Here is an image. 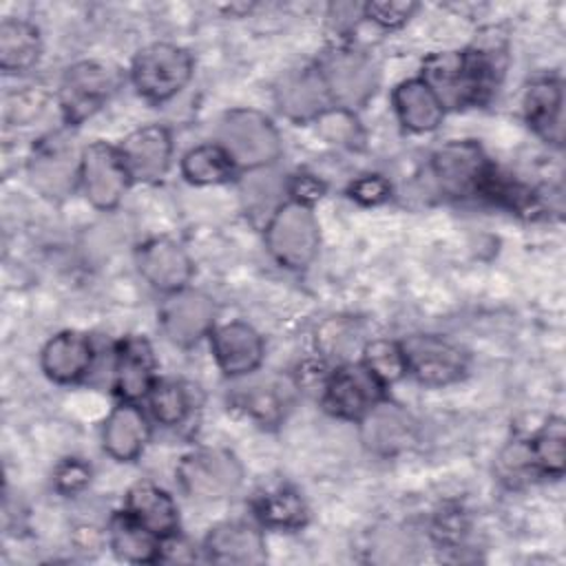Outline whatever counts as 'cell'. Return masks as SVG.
<instances>
[{
    "mask_svg": "<svg viewBox=\"0 0 566 566\" xmlns=\"http://www.w3.org/2000/svg\"><path fill=\"white\" fill-rule=\"evenodd\" d=\"M422 80L442 106L482 104L495 86V64L484 51H442L422 64Z\"/></svg>",
    "mask_w": 566,
    "mask_h": 566,
    "instance_id": "6da1fadb",
    "label": "cell"
},
{
    "mask_svg": "<svg viewBox=\"0 0 566 566\" xmlns=\"http://www.w3.org/2000/svg\"><path fill=\"white\" fill-rule=\"evenodd\" d=\"M265 243L270 254L285 268H307L321 243L316 217L307 203L287 201L281 203L265 226Z\"/></svg>",
    "mask_w": 566,
    "mask_h": 566,
    "instance_id": "7a4b0ae2",
    "label": "cell"
},
{
    "mask_svg": "<svg viewBox=\"0 0 566 566\" xmlns=\"http://www.w3.org/2000/svg\"><path fill=\"white\" fill-rule=\"evenodd\" d=\"M130 77L142 97L148 102H166L190 82L192 55L177 44H148L135 55Z\"/></svg>",
    "mask_w": 566,
    "mask_h": 566,
    "instance_id": "3957f363",
    "label": "cell"
},
{
    "mask_svg": "<svg viewBox=\"0 0 566 566\" xmlns=\"http://www.w3.org/2000/svg\"><path fill=\"white\" fill-rule=\"evenodd\" d=\"M219 146L243 168H263L281 155V137L272 122L245 108L230 111L221 119Z\"/></svg>",
    "mask_w": 566,
    "mask_h": 566,
    "instance_id": "277c9868",
    "label": "cell"
},
{
    "mask_svg": "<svg viewBox=\"0 0 566 566\" xmlns=\"http://www.w3.org/2000/svg\"><path fill=\"white\" fill-rule=\"evenodd\" d=\"M316 71L327 88L329 99L345 111H354L367 104V99L378 88L376 64L365 53L354 49H332L323 53Z\"/></svg>",
    "mask_w": 566,
    "mask_h": 566,
    "instance_id": "5b68a950",
    "label": "cell"
},
{
    "mask_svg": "<svg viewBox=\"0 0 566 566\" xmlns=\"http://www.w3.org/2000/svg\"><path fill=\"white\" fill-rule=\"evenodd\" d=\"M177 480L190 497L212 502L232 495L241 486L243 469L226 449H197L181 458Z\"/></svg>",
    "mask_w": 566,
    "mask_h": 566,
    "instance_id": "8992f818",
    "label": "cell"
},
{
    "mask_svg": "<svg viewBox=\"0 0 566 566\" xmlns=\"http://www.w3.org/2000/svg\"><path fill=\"white\" fill-rule=\"evenodd\" d=\"M82 170V153H77L75 142L69 133L57 130L44 137L29 161L31 184L51 199L66 197Z\"/></svg>",
    "mask_w": 566,
    "mask_h": 566,
    "instance_id": "52a82bcc",
    "label": "cell"
},
{
    "mask_svg": "<svg viewBox=\"0 0 566 566\" xmlns=\"http://www.w3.org/2000/svg\"><path fill=\"white\" fill-rule=\"evenodd\" d=\"M117 75L111 66L93 60L77 62L66 69L60 84V106L69 124L91 117L113 95Z\"/></svg>",
    "mask_w": 566,
    "mask_h": 566,
    "instance_id": "ba28073f",
    "label": "cell"
},
{
    "mask_svg": "<svg viewBox=\"0 0 566 566\" xmlns=\"http://www.w3.org/2000/svg\"><path fill=\"white\" fill-rule=\"evenodd\" d=\"M407 371L422 385L442 387L455 382L467 371V354L433 334H416L400 343Z\"/></svg>",
    "mask_w": 566,
    "mask_h": 566,
    "instance_id": "9c48e42d",
    "label": "cell"
},
{
    "mask_svg": "<svg viewBox=\"0 0 566 566\" xmlns=\"http://www.w3.org/2000/svg\"><path fill=\"white\" fill-rule=\"evenodd\" d=\"M385 385L363 363L336 367L323 391V405L329 413L347 420H360L382 400Z\"/></svg>",
    "mask_w": 566,
    "mask_h": 566,
    "instance_id": "30bf717a",
    "label": "cell"
},
{
    "mask_svg": "<svg viewBox=\"0 0 566 566\" xmlns=\"http://www.w3.org/2000/svg\"><path fill=\"white\" fill-rule=\"evenodd\" d=\"M431 166L442 190L455 197L480 195L493 168L486 155L482 153L480 144L471 139H458V142L444 144L433 153Z\"/></svg>",
    "mask_w": 566,
    "mask_h": 566,
    "instance_id": "8fae6325",
    "label": "cell"
},
{
    "mask_svg": "<svg viewBox=\"0 0 566 566\" xmlns=\"http://www.w3.org/2000/svg\"><path fill=\"white\" fill-rule=\"evenodd\" d=\"M80 179L86 199L95 208L111 210L122 201L130 175L124 166L119 148H113L106 142H93L82 150Z\"/></svg>",
    "mask_w": 566,
    "mask_h": 566,
    "instance_id": "7c38bea8",
    "label": "cell"
},
{
    "mask_svg": "<svg viewBox=\"0 0 566 566\" xmlns=\"http://www.w3.org/2000/svg\"><path fill=\"white\" fill-rule=\"evenodd\" d=\"M212 321L214 303L210 296L192 290L172 292L159 310V325L164 336L179 347L195 345L210 332Z\"/></svg>",
    "mask_w": 566,
    "mask_h": 566,
    "instance_id": "4fadbf2b",
    "label": "cell"
},
{
    "mask_svg": "<svg viewBox=\"0 0 566 566\" xmlns=\"http://www.w3.org/2000/svg\"><path fill=\"white\" fill-rule=\"evenodd\" d=\"M172 153L170 133L159 124H148L124 137L119 155L130 179L157 181L166 175Z\"/></svg>",
    "mask_w": 566,
    "mask_h": 566,
    "instance_id": "5bb4252c",
    "label": "cell"
},
{
    "mask_svg": "<svg viewBox=\"0 0 566 566\" xmlns=\"http://www.w3.org/2000/svg\"><path fill=\"white\" fill-rule=\"evenodd\" d=\"M139 274L159 292H179L192 276V261L170 239H150L137 252Z\"/></svg>",
    "mask_w": 566,
    "mask_h": 566,
    "instance_id": "9a60e30c",
    "label": "cell"
},
{
    "mask_svg": "<svg viewBox=\"0 0 566 566\" xmlns=\"http://www.w3.org/2000/svg\"><path fill=\"white\" fill-rule=\"evenodd\" d=\"M360 438L378 455H394L416 440V420L394 402H378L360 418Z\"/></svg>",
    "mask_w": 566,
    "mask_h": 566,
    "instance_id": "2e32d148",
    "label": "cell"
},
{
    "mask_svg": "<svg viewBox=\"0 0 566 566\" xmlns=\"http://www.w3.org/2000/svg\"><path fill=\"white\" fill-rule=\"evenodd\" d=\"M276 104L283 115L296 122L305 119H316L323 115L329 106V95L327 88L316 71V66H305V69H294L287 71L276 88H274Z\"/></svg>",
    "mask_w": 566,
    "mask_h": 566,
    "instance_id": "e0dca14e",
    "label": "cell"
},
{
    "mask_svg": "<svg viewBox=\"0 0 566 566\" xmlns=\"http://www.w3.org/2000/svg\"><path fill=\"white\" fill-rule=\"evenodd\" d=\"M217 365L228 376L252 374L263 360V340L254 327L241 321L217 327L210 336Z\"/></svg>",
    "mask_w": 566,
    "mask_h": 566,
    "instance_id": "ac0fdd59",
    "label": "cell"
},
{
    "mask_svg": "<svg viewBox=\"0 0 566 566\" xmlns=\"http://www.w3.org/2000/svg\"><path fill=\"white\" fill-rule=\"evenodd\" d=\"M206 553L217 564H261L265 562V542L252 524L223 522L206 535Z\"/></svg>",
    "mask_w": 566,
    "mask_h": 566,
    "instance_id": "d6986e66",
    "label": "cell"
},
{
    "mask_svg": "<svg viewBox=\"0 0 566 566\" xmlns=\"http://www.w3.org/2000/svg\"><path fill=\"white\" fill-rule=\"evenodd\" d=\"M155 385V358L146 338L128 336L122 340L115 360V391L122 400L135 402Z\"/></svg>",
    "mask_w": 566,
    "mask_h": 566,
    "instance_id": "ffe728a7",
    "label": "cell"
},
{
    "mask_svg": "<svg viewBox=\"0 0 566 566\" xmlns=\"http://www.w3.org/2000/svg\"><path fill=\"white\" fill-rule=\"evenodd\" d=\"M232 400L256 422L279 424L292 407L294 387L281 376H265L241 385Z\"/></svg>",
    "mask_w": 566,
    "mask_h": 566,
    "instance_id": "44dd1931",
    "label": "cell"
},
{
    "mask_svg": "<svg viewBox=\"0 0 566 566\" xmlns=\"http://www.w3.org/2000/svg\"><path fill=\"white\" fill-rule=\"evenodd\" d=\"M146 440L148 422L133 402L124 400L108 413L102 429V444L111 458L119 462H130L144 451Z\"/></svg>",
    "mask_w": 566,
    "mask_h": 566,
    "instance_id": "7402d4cb",
    "label": "cell"
},
{
    "mask_svg": "<svg viewBox=\"0 0 566 566\" xmlns=\"http://www.w3.org/2000/svg\"><path fill=\"white\" fill-rule=\"evenodd\" d=\"M126 513L159 539L170 537L179 526V513L172 497L153 482H137L128 489Z\"/></svg>",
    "mask_w": 566,
    "mask_h": 566,
    "instance_id": "603a6c76",
    "label": "cell"
},
{
    "mask_svg": "<svg viewBox=\"0 0 566 566\" xmlns=\"http://www.w3.org/2000/svg\"><path fill=\"white\" fill-rule=\"evenodd\" d=\"M40 363L51 380L75 382L91 369L93 347L86 336L77 332H62L44 345Z\"/></svg>",
    "mask_w": 566,
    "mask_h": 566,
    "instance_id": "cb8c5ba5",
    "label": "cell"
},
{
    "mask_svg": "<svg viewBox=\"0 0 566 566\" xmlns=\"http://www.w3.org/2000/svg\"><path fill=\"white\" fill-rule=\"evenodd\" d=\"M394 108L398 119L416 133L433 130L444 115V106L422 77H411L394 88Z\"/></svg>",
    "mask_w": 566,
    "mask_h": 566,
    "instance_id": "d4e9b609",
    "label": "cell"
},
{
    "mask_svg": "<svg viewBox=\"0 0 566 566\" xmlns=\"http://www.w3.org/2000/svg\"><path fill=\"white\" fill-rule=\"evenodd\" d=\"M562 104L564 91L562 82L555 77H542L533 82L524 95V111L528 124L537 135L553 144H562Z\"/></svg>",
    "mask_w": 566,
    "mask_h": 566,
    "instance_id": "484cf974",
    "label": "cell"
},
{
    "mask_svg": "<svg viewBox=\"0 0 566 566\" xmlns=\"http://www.w3.org/2000/svg\"><path fill=\"white\" fill-rule=\"evenodd\" d=\"M42 51L40 31L20 18H7L0 24V66L7 73L31 69Z\"/></svg>",
    "mask_w": 566,
    "mask_h": 566,
    "instance_id": "4316f807",
    "label": "cell"
},
{
    "mask_svg": "<svg viewBox=\"0 0 566 566\" xmlns=\"http://www.w3.org/2000/svg\"><path fill=\"white\" fill-rule=\"evenodd\" d=\"M256 517L274 528H298L307 520L305 500L290 484H274L254 495Z\"/></svg>",
    "mask_w": 566,
    "mask_h": 566,
    "instance_id": "83f0119b",
    "label": "cell"
},
{
    "mask_svg": "<svg viewBox=\"0 0 566 566\" xmlns=\"http://www.w3.org/2000/svg\"><path fill=\"white\" fill-rule=\"evenodd\" d=\"M111 546L119 559L148 564L159 559V537L135 522L128 513H119L111 522Z\"/></svg>",
    "mask_w": 566,
    "mask_h": 566,
    "instance_id": "f1b7e54d",
    "label": "cell"
},
{
    "mask_svg": "<svg viewBox=\"0 0 566 566\" xmlns=\"http://www.w3.org/2000/svg\"><path fill=\"white\" fill-rule=\"evenodd\" d=\"M232 157L219 144H201L190 148L181 159V172L190 184H223L234 172Z\"/></svg>",
    "mask_w": 566,
    "mask_h": 566,
    "instance_id": "f546056e",
    "label": "cell"
},
{
    "mask_svg": "<svg viewBox=\"0 0 566 566\" xmlns=\"http://www.w3.org/2000/svg\"><path fill=\"white\" fill-rule=\"evenodd\" d=\"M526 458L542 473H548V475H562L564 473L566 433H564V420L562 418H551L537 431V436L528 442Z\"/></svg>",
    "mask_w": 566,
    "mask_h": 566,
    "instance_id": "4dcf8cb0",
    "label": "cell"
},
{
    "mask_svg": "<svg viewBox=\"0 0 566 566\" xmlns=\"http://www.w3.org/2000/svg\"><path fill=\"white\" fill-rule=\"evenodd\" d=\"M363 365L382 382H396L407 374L405 356L400 343L394 340H371L363 349Z\"/></svg>",
    "mask_w": 566,
    "mask_h": 566,
    "instance_id": "1f68e13d",
    "label": "cell"
},
{
    "mask_svg": "<svg viewBox=\"0 0 566 566\" xmlns=\"http://www.w3.org/2000/svg\"><path fill=\"white\" fill-rule=\"evenodd\" d=\"M148 402L155 420L166 427L179 424L190 409V398L186 389L175 380L155 382L153 389L148 391Z\"/></svg>",
    "mask_w": 566,
    "mask_h": 566,
    "instance_id": "d6a6232c",
    "label": "cell"
},
{
    "mask_svg": "<svg viewBox=\"0 0 566 566\" xmlns=\"http://www.w3.org/2000/svg\"><path fill=\"white\" fill-rule=\"evenodd\" d=\"M358 343V329L356 323L334 316L325 321L316 332V347L323 352V356L329 358H347L352 349H356Z\"/></svg>",
    "mask_w": 566,
    "mask_h": 566,
    "instance_id": "836d02e7",
    "label": "cell"
},
{
    "mask_svg": "<svg viewBox=\"0 0 566 566\" xmlns=\"http://www.w3.org/2000/svg\"><path fill=\"white\" fill-rule=\"evenodd\" d=\"M316 124H318V133L334 144H354L360 133L352 111H345L338 106L327 108L323 115H318Z\"/></svg>",
    "mask_w": 566,
    "mask_h": 566,
    "instance_id": "e575fe53",
    "label": "cell"
},
{
    "mask_svg": "<svg viewBox=\"0 0 566 566\" xmlns=\"http://www.w3.org/2000/svg\"><path fill=\"white\" fill-rule=\"evenodd\" d=\"M418 11L416 2L405 0H374L363 7V15L382 29L402 27Z\"/></svg>",
    "mask_w": 566,
    "mask_h": 566,
    "instance_id": "d590c367",
    "label": "cell"
},
{
    "mask_svg": "<svg viewBox=\"0 0 566 566\" xmlns=\"http://www.w3.org/2000/svg\"><path fill=\"white\" fill-rule=\"evenodd\" d=\"M53 480H55L57 491H62L66 495L77 493L91 482V467L77 458H66L64 462L57 464Z\"/></svg>",
    "mask_w": 566,
    "mask_h": 566,
    "instance_id": "8d00e7d4",
    "label": "cell"
},
{
    "mask_svg": "<svg viewBox=\"0 0 566 566\" xmlns=\"http://www.w3.org/2000/svg\"><path fill=\"white\" fill-rule=\"evenodd\" d=\"M389 184L380 175H365L352 184L349 195L363 206H376L389 197Z\"/></svg>",
    "mask_w": 566,
    "mask_h": 566,
    "instance_id": "74e56055",
    "label": "cell"
}]
</instances>
